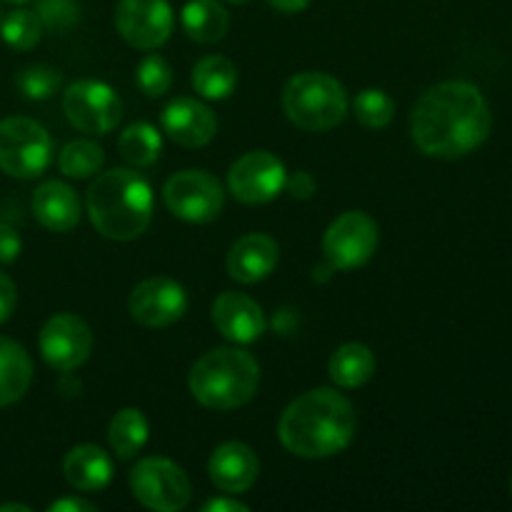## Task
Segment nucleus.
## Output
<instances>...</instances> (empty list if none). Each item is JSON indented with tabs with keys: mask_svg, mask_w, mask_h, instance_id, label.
<instances>
[{
	"mask_svg": "<svg viewBox=\"0 0 512 512\" xmlns=\"http://www.w3.org/2000/svg\"><path fill=\"white\" fill-rule=\"evenodd\" d=\"M493 115L473 83L448 80L425 90L410 115V133L428 158L455 160L488 140Z\"/></svg>",
	"mask_w": 512,
	"mask_h": 512,
	"instance_id": "f257e3e1",
	"label": "nucleus"
},
{
	"mask_svg": "<svg viewBox=\"0 0 512 512\" xmlns=\"http://www.w3.org/2000/svg\"><path fill=\"white\" fill-rule=\"evenodd\" d=\"M278 435L283 448L295 458H333L353 440L355 410L350 400L333 388L308 390L280 415Z\"/></svg>",
	"mask_w": 512,
	"mask_h": 512,
	"instance_id": "f03ea898",
	"label": "nucleus"
},
{
	"mask_svg": "<svg viewBox=\"0 0 512 512\" xmlns=\"http://www.w3.org/2000/svg\"><path fill=\"white\" fill-rule=\"evenodd\" d=\"M85 210L103 238L128 243L140 238L153 220V190L135 170H108L95 175L85 195Z\"/></svg>",
	"mask_w": 512,
	"mask_h": 512,
	"instance_id": "7ed1b4c3",
	"label": "nucleus"
},
{
	"mask_svg": "<svg viewBox=\"0 0 512 512\" xmlns=\"http://www.w3.org/2000/svg\"><path fill=\"white\" fill-rule=\"evenodd\" d=\"M190 393L210 410H235L255 398L260 365L248 350L215 348L190 368Z\"/></svg>",
	"mask_w": 512,
	"mask_h": 512,
	"instance_id": "20e7f679",
	"label": "nucleus"
},
{
	"mask_svg": "<svg viewBox=\"0 0 512 512\" xmlns=\"http://www.w3.org/2000/svg\"><path fill=\"white\" fill-rule=\"evenodd\" d=\"M348 90L333 75L300 73L283 88V110L293 125L308 133H325L340 125L348 115Z\"/></svg>",
	"mask_w": 512,
	"mask_h": 512,
	"instance_id": "39448f33",
	"label": "nucleus"
},
{
	"mask_svg": "<svg viewBox=\"0 0 512 512\" xmlns=\"http://www.w3.org/2000/svg\"><path fill=\"white\" fill-rule=\"evenodd\" d=\"M53 160V138L33 118L13 115L0 120V170L13 178L33 180Z\"/></svg>",
	"mask_w": 512,
	"mask_h": 512,
	"instance_id": "423d86ee",
	"label": "nucleus"
},
{
	"mask_svg": "<svg viewBox=\"0 0 512 512\" xmlns=\"http://www.w3.org/2000/svg\"><path fill=\"white\" fill-rule=\"evenodd\" d=\"M130 490L143 508L178 512L188 508L193 485L180 465L168 458H143L130 470Z\"/></svg>",
	"mask_w": 512,
	"mask_h": 512,
	"instance_id": "0eeeda50",
	"label": "nucleus"
},
{
	"mask_svg": "<svg viewBox=\"0 0 512 512\" xmlns=\"http://www.w3.org/2000/svg\"><path fill=\"white\" fill-rule=\"evenodd\" d=\"M163 200L170 213L188 223H213L225 208V190L205 170H180L163 185Z\"/></svg>",
	"mask_w": 512,
	"mask_h": 512,
	"instance_id": "6e6552de",
	"label": "nucleus"
},
{
	"mask_svg": "<svg viewBox=\"0 0 512 512\" xmlns=\"http://www.w3.org/2000/svg\"><path fill=\"white\" fill-rule=\"evenodd\" d=\"M378 243V223L363 210H348L325 230V263L333 270H358L373 258Z\"/></svg>",
	"mask_w": 512,
	"mask_h": 512,
	"instance_id": "1a4fd4ad",
	"label": "nucleus"
},
{
	"mask_svg": "<svg viewBox=\"0 0 512 512\" xmlns=\"http://www.w3.org/2000/svg\"><path fill=\"white\" fill-rule=\"evenodd\" d=\"M65 118L88 135H105L123 118V100L108 83L78 80L63 95Z\"/></svg>",
	"mask_w": 512,
	"mask_h": 512,
	"instance_id": "9d476101",
	"label": "nucleus"
},
{
	"mask_svg": "<svg viewBox=\"0 0 512 512\" xmlns=\"http://www.w3.org/2000/svg\"><path fill=\"white\" fill-rule=\"evenodd\" d=\"M285 180H288V173H285L283 160L275 158L268 150H253L230 165L228 188L240 203L263 205L283 193Z\"/></svg>",
	"mask_w": 512,
	"mask_h": 512,
	"instance_id": "9b49d317",
	"label": "nucleus"
},
{
	"mask_svg": "<svg viewBox=\"0 0 512 512\" xmlns=\"http://www.w3.org/2000/svg\"><path fill=\"white\" fill-rule=\"evenodd\" d=\"M40 355L55 370H78L93 353V330L80 315L58 313L40 328Z\"/></svg>",
	"mask_w": 512,
	"mask_h": 512,
	"instance_id": "f8f14e48",
	"label": "nucleus"
},
{
	"mask_svg": "<svg viewBox=\"0 0 512 512\" xmlns=\"http://www.w3.org/2000/svg\"><path fill=\"white\" fill-rule=\"evenodd\" d=\"M173 8L168 0H120L115 8V28L128 45L155 50L173 33Z\"/></svg>",
	"mask_w": 512,
	"mask_h": 512,
	"instance_id": "ddd939ff",
	"label": "nucleus"
},
{
	"mask_svg": "<svg viewBox=\"0 0 512 512\" xmlns=\"http://www.w3.org/2000/svg\"><path fill=\"white\" fill-rule=\"evenodd\" d=\"M128 310L130 318L143 328H170L188 310V293L173 278H150L135 285Z\"/></svg>",
	"mask_w": 512,
	"mask_h": 512,
	"instance_id": "4468645a",
	"label": "nucleus"
},
{
	"mask_svg": "<svg viewBox=\"0 0 512 512\" xmlns=\"http://www.w3.org/2000/svg\"><path fill=\"white\" fill-rule=\"evenodd\" d=\"M213 325L230 343L248 345L263 338L268 320L263 308L250 295L225 290L213 303Z\"/></svg>",
	"mask_w": 512,
	"mask_h": 512,
	"instance_id": "2eb2a0df",
	"label": "nucleus"
},
{
	"mask_svg": "<svg viewBox=\"0 0 512 512\" xmlns=\"http://www.w3.org/2000/svg\"><path fill=\"white\" fill-rule=\"evenodd\" d=\"M160 125L173 143L183 148H203L218 135V118L195 98H175L160 113Z\"/></svg>",
	"mask_w": 512,
	"mask_h": 512,
	"instance_id": "dca6fc26",
	"label": "nucleus"
},
{
	"mask_svg": "<svg viewBox=\"0 0 512 512\" xmlns=\"http://www.w3.org/2000/svg\"><path fill=\"white\" fill-rule=\"evenodd\" d=\"M258 473V455L253 453V448L238 443V440L218 445L208 460L210 480L225 495H240L250 490L258 480Z\"/></svg>",
	"mask_w": 512,
	"mask_h": 512,
	"instance_id": "f3484780",
	"label": "nucleus"
},
{
	"mask_svg": "<svg viewBox=\"0 0 512 512\" xmlns=\"http://www.w3.org/2000/svg\"><path fill=\"white\" fill-rule=\"evenodd\" d=\"M278 265V243L265 233L243 235L228 253L230 278L243 285L260 283Z\"/></svg>",
	"mask_w": 512,
	"mask_h": 512,
	"instance_id": "a211bd4d",
	"label": "nucleus"
},
{
	"mask_svg": "<svg viewBox=\"0 0 512 512\" xmlns=\"http://www.w3.org/2000/svg\"><path fill=\"white\" fill-rule=\"evenodd\" d=\"M33 213L43 228L53 233H70L80 223V198L68 183L48 180L33 193Z\"/></svg>",
	"mask_w": 512,
	"mask_h": 512,
	"instance_id": "6ab92c4d",
	"label": "nucleus"
},
{
	"mask_svg": "<svg viewBox=\"0 0 512 512\" xmlns=\"http://www.w3.org/2000/svg\"><path fill=\"white\" fill-rule=\"evenodd\" d=\"M63 473L70 488L80 493H98L113 480V460L98 445H78L65 455Z\"/></svg>",
	"mask_w": 512,
	"mask_h": 512,
	"instance_id": "aec40b11",
	"label": "nucleus"
},
{
	"mask_svg": "<svg viewBox=\"0 0 512 512\" xmlns=\"http://www.w3.org/2000/svg\"><path fill=\"white\" fill-rule=\"evenodd\" d=\"M33 383V360L15 340L0 335V408L23 400Z\"/></svg>",
	"mask_w": 512,
	"mask_h": 512,
	"instance_id": "412c9836",
	"label": "nucleus"
},
{
	"mask_svg": "<svg viewBox=\"0 0 512 512\" xmlns=\"http://www.w3.org/2000/svg\"><path fill=\"white\" fill-rule=\"evenodd\" d=\"M375 355L363 343H345L330 355L328 375L338 388H360L375 375Z\"/></svg>",
	"mask_w": 512,
	"mask_h": 512,
	"instance_id": "4be33fe9",
	"label": "nucleus"
},
{
	"mask_svg": "<svg viewBox=\"0 0 512 512\" xmlns=\"http://www.w3.org/2000/svg\"><path fill=\"white\" fill-rule=\"evenodd\" d=\"M183 28L195 43L213 45L228 33L230 15L218 0H190L183 8Z\"/></svg>",
	"mask_w": 512,
	"mask_h": 512,
	"instance_id": "5701e85b",
	"label": "nucleus"
},
{
	"mask_svg": "<svg viewBox=\"0 0 512 512\" xmlns=\"http://www.w3.org/2000/svg\"><path fill=\"white\" fill-rule=\"evenodd\" d=\"M150 435L148 418L143 415V410L138 408H123L120 413H115V418L110 420L108 428V443L110 450L115 453V458L130 460L145 448Z\"/></svg>",
	"mask_w": 512,
	"mask_h": 512,
	"instance_id": "b1692460",
	"label": "nucleus"
},
{
	"mask_svg": "<svg viewBox=\"0 0 512 512\" xmlns=\"http://www.w3.org/2000/svg\"><path fill=\"white\" fill-rule=\"evenodd\" d=\"M238 85V68L225 55H205L193 68V88L205 100H225Z\"/></svg>",
	"mask_w": 512,
	"mask_h": 512,
	"instance_id": "393cba45",
	"label": "nucleus"
},
{
	"mask_svg": "<svg viewBox=\"0 0 512 512\" xmlns=\"http://www.w3.org/2000/svg\"><path fill=\"white\" fill-rule=\"evenodd\" d=\"M163 140L150 123H133L118 138V153L133 168H150L160 158Z\"/></svg>",
	"mask_w": 512,
	"mask_h": 512,
	"instance_id": "a878e982",
	"label": "nucleus"
},
{
	"mask_svg": "<svg viewBox=\"0 0 512 512\" xmlns=\"http://www.w3.org/2000/svg\"><path fill=\"white\" fill-rule=\"evenodd\" d=\"M105 153L93 140H70L58 155L60 173L75 180H88L103 170Z\"/></svg>",
	"mask_w": 512,
	"mask_h": 512,
	"instance_id": "bb28decb",
	"label": "nucleus"
},
{
	"mask_svg": "<svg viewBox=\"0 0 512 512\" xmlns=\"http://www.w3.org/2000/svg\"><path fill=\"white\" fill-rule=\"evenodd\" d=\"M0 35L13 50H30L43 38V23H40L35 10L18 8L5 15L3 25H0Z\"/></svg>",
	"mask_w": 512,
	"mask_h": 512,
	"instance_id": "cd10ccee",
	"label": "nucleus"
},
{
	"mask_svg": "<svg viewBox=\"0 0 512 512\" xmlns=\"http://www.w3.org/2000/svg\"><path fill=\"white\" fill-rule=\"evenodd\" d=\"M355 118H358L360 125L370 130L388 128L390 120L395 115V100L390 98L385 90L380 88H365L355 95Z\"/></svg>",
	"mask_w": 512,
	"mask_h": 512,
	"instance_id": "c85d7f7f",
	"label": "nucleus"
},
{
	"mask_svg": "<svg viewBox=\"0 0 512 512\" xmlns=\"http://www.w3.org/2000/svg\"><path fill=\"white\" fill-rule=\"evenodd\" d=\"M135 80H138V88L143 90L148 98H160V95L168 93L170 85H173V68H170V63L163 55L150 53L140 60Z\"/></svg>",
	"mask_w": 512,
	"mask_h": 512,
	"instance_id": "c756f323",
	"label": "nucleus"
},
{
	"mask_svg": "<svg viewBox=\"0 0 512 512\" xmlns=\"http://www.w3.org/2000/svg\"><path fill=\"white\" fill-rule=\"evenodd\" d=\"M63 85V75L50 65H30L18 75V88L30 100H48Z\"/></svg>",
	"mask_w": 512,
	"mask_h": 512,
	"instance_id": "7c9ffc66",
	"label": "nucleus"
},
{
	"mask_svg": "<svg viewBox=\"0 0 512 512\" xmlns=\"http://www.w3.org/2000/svg\"><path fill=\"white\" fill-rule=\"evenodd\" d=\"M35 13H38L43 28L50 33L63 35L80 23L78 0H40Z\"/></svg>",
	"mask_w": 512,
	"mask_h": 512,
	"instance_id": "2f4dec72",
	"label": "nucleus"
},
{
	"mask_svg": "<svg viewBox=\"0 0 512 512\" xmlns=\"http://www.w3.org/2000/svg\"><path fill=\"white\" fill-rule=\"evenodd\" d=\"M20 250H23V243H20L18 230L0 220V263H15Z\"/></svg>",
	"mask_w": 512,
	"mask_h": 512,
	"instance_id": "473e14b6",
	"label": "nucleus"
},
{
	"mask_svg": "<svg viewBox=\"0 0 512 512\" xmlns=\"http://www.w3.org/2000/svg\"><path fill=\"white\" fill-rule=\"evenodd\" d=\"M15 305H18V288H15L13 278L0 273V325L13 315Z\"/></svg>",
	"mask_w": 512,
	"mask_h": 512,
	"instance_id": "72a5a7b5",
	"label": "nucleus"
},
{
	"mask_svg": "<svg viewBox=\"0 0 512 512\" xmlns=\"http://www.w3.org/2000/svg\"><path fill=\"white\" fill-rule=\"evenodd\" d=\"M285 188H288V193L293 195L295 200H308V198H313V193H315V180H313V175L305 173V170H300V173H295L293 178L285 180Z\"/></svg>",
	"mask_w": 512,
	"mask_h": 512,
	"instance_id": "f704fd0d",
	"label": "nucleus"
},
{
	"mask_svg": "<svg viewBox=\"0 0 512 512\" xmlns=\"http://www.w3.org/2000/svg\"><path fill=\"white\" fill-rule=\"evenodd\" d=\"M203 512H248L250 508L245 503L235 498H213L208 503H203Z\"/></svg>",
	"mask_w": 512,
	"mask_h": 512,
	"instance_id": "c9c22d12",
	"label": "nucleus"
},
{
	"mask_svg": "<svg viewBox=\"0 0 512 512\" xmlns=\"http://www.w3.org/2000/svg\"><path fill=\"white\" fill-rule=\"evenodd\" d=\"M48 512H95L93 503H85L80 498H63L48 505Z\"/></svg>",
	"mask_w": 512,
	"mask_h": 512,
	"instance_id": "e433bc0d",
	"label": "nucleus"
},
{
	"mask_svg": "<svg viewBox=\"0 0 512 512\" xmlns=\"http://www.w3.org/2000/svg\"><path fill=\"white\" fill-rule=\"evenodd\" d=\"M80 390H83V383H80L78 375H75L73 370H63V378H60V393H63L65 398H73V395H78Z\"/></svg>",
	"mask_w": 512,
	"mask_h": 512,
	"instance_id": "4c0bfd02",
	"label": "nucleus"
},
{
	"mask_svg": "<svg viewBox=\"0 0 512 512\" xmlns=\"http://www.w3.org/2000/svg\"><path fill=\"white\" fill-rule=\"evenodd\" d=\"M268 3L280 13H300V10L308 8L310 0H268Z\"/></svg>",
	"mask_w": 512,
	"mask_h": 512,
	"instance_id": "58836bf2",
	"label": "nucleus"
},
{
	"mask_svg": "<svg viewBox=\"0 0 512 512\" xmlns=\"http://www.w3.org/2000/svg\"><path fill=\"white\" fill-rule=\"evenodd\" d=\"M0 512H30L28 505H20V503H5L0 505Z\"/></svg>",
	"mask_w": 512,
	"mask_h": 512,
	"instance_id": "ea45409f",
	"label": "nucleus"
},
{
	"mask_svg": "<svg viewBox=\"0 0 512 512\" xmlns=\"http://www.w3.org/2000/svg\"><path fill=\"white\" fill-rule=\"evenodd\" d=\"M8 3H13V5H23V3H30V0H8Z\"/></svg>",
	"mask_w": 512,
	"mask_h": 512,
	"instance_id": "a19ab883",
	"label": "nucleus"
},
{
	"mask_svg": "<svg viewBox=\"0 0 512 512\" xmlns=\"http://www.w3.org/2000/svg\"><path fill=\"white\" fill-rule=\"evenodd\" d=\"M230 3H245V0H230Z\"/></svg>",
	"mask_w": 512,
	"mask_h": 512,
	"instance_id": "79ce46f5",
	"label": "nucleus"
},
{
	"mask_svg": "<svg viewBox=\"0 0 512 512\" xmlns=\"http://www.w3.org/2000/svg\"><path fill=\"white\" fill-rule=\"evenodd\" d=\"M510 493H512V478H510Z\"/></svg>",
	"mask_w": 512,
	"mask_h": 512,
	"instance_id": "37998d69",
	"label": "nucleus"
}]
</instances>
